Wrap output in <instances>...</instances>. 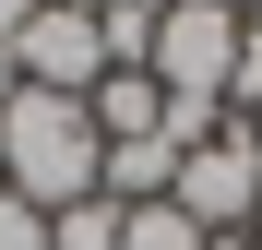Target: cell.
Returning <instances> with one entry per match:
<instances>
[{
  "label": "cell",
  "instance_id": "6da1fadb",
  "mask_svg": "<svg viewBox=\"0 0 262 250\" xmlns=\"http://www.w3.org/2000/svg\"><path fill=\"white\" fill-rule=\"evenodd\" d=\"M96 119H83V96H36V83H12L0 96V191H24L36 215H60V202L96 191Z\"/></svg>",
  "mask_w": 262,
  "mask_h": 250
},
{
  "label": "cell",
  "instance_id": "7a4b0ae2",
  "mask_svg": "<svg viewBox=\"0 0 262 250\" xmlns=\"http://www.w3.org/2000/svg\"><path fill=\"white\" fill-rule=\"evenodd\" d=\"M238 12H214V0H179V12H167L155 24V83H167V96H203V107H227V72H238Z\"/></svg>",
  "mask_w": 262,
  "mask_h": 250
},
{
  "label": "cell",
  "instance_id": "3957f363",
  "mask_svg": "<svg viewBox=\"0 0 262 250\" xmlns=\"http://www.w3.org/2000/svg\"><path fill=\"white\" fill-rule=\"evenodd\" d=\"M83 119H96V143H155V131H167V83H155V72H96Z\"/></svg>",
  "mask_w": 262,
  "mask_h": 250
},
{
  "label": "cell",
  "instance_id": "277c9868",
  "mask_svg": "<svg viewBox=\"0 0 262 250\" xmlns=\"http://www.w3.org/2000/svg\"><path fill=\"white\" fill-rule=\"evenodd\" d=\"M119 215H131V202L83 191V202H60V215H48V250H119Z\"/></svg>",
  "mask_w": 262,
  "mask_h": 250
},
{
  "label": "cell",
  "instance_id": "5b68a950",
  "mask_svg": "<svg viewBox=\"0 0 262 250\" xmlns=\"http://www.w3.org/2000/svg\"><path fill=\"white\" fill-rule=\"evenodd\" d=\"M119 250H214V238L179 215V202H131V215H119Z\"/></svg>",
  "mask_w": 262,
  "mask_h": 250
},
{
  "label": "cell",
  "instance_id": "8992f818",
  "mask_svg": "<svg viewBox=\"0 0 262 250\" xmlns=\"http://www.w3.org/2000/svg\"><path fill=\"white\" fill-rule=\"evenodd\" d=\"M227 119H262V36H238V72H227Z\"/></svg>",
  "mask_w": 262,
  "mask_h": 250
},
{
  "label": "cell",
  "instance_id": "52a82bcc",
  "mask_svg": "<svg viewBox=\"0 0 262 250\" xmlns=\"http://www.w3.org/2000/svg\"><path fill=\"white\" fill-rule=\"evenodd\" d=\"M0 250H48V215H36L24 191H0Z\"/></svg>",
  "mask_w": 262,
  "mask_h": 250
},
{
  "label": "cell",
  "instance_id": "ba28073f",
  "mask_svg": "<svg viewBox=\"0 0 262 250\" xmlns=\"http://www.w3.org/2000/svg\"><path fill=\"white\" fill-rule=\"evenodd\" d=\"M24 12H36V0H0V48H12V36H24Z\"/></svg>",
  "mask_w": 262,
  "mask_h": 250
},
{
  "label": "cell",
  "instance_id": "9c48e42d",
  "mask_svg": "<svg viewBox=\"0 0 262 250\" xmlns=\"http://www.w3.org/2000/svg\"><path fill=\"white\" fill-rule=\"evenodd\" d=\"M131 12H179V0H131Z\"/></svg>",
  "mask_w": 262,
  "mask_h": 250
},
{
  "label": "cell",
  "instance_id": "30bf717a",
  "mask_svg": "<svg viewBox=\"0 0 262 250\" xmlns=\"http://www.w3.org/2000/svg\"><path fill=\"white\" fill-rule=\"evenodd\" d=\"M214 12H238V24H250V0H214Z\"/></svg>",
  "mask_w": 262,
  "mask_h": 250
},
{
  "label": "cell",
  "instance_id": "8fae6325",
  "mask_svg": "<svg viewBox=\"0 0 262 250\" xmlns=\"http://www.w3.org/2000/svg\"><path fill=\"white\" fill-rule=\"evenodd\" d=\"M214 250H250V238H214Z\"/></svg>",
  "mask_w": 262,
  "mask_h": 250
},
{
  "label": "cell",
  "instance_id": "7c38bea8",
  "mask_svg": "<svg viewBox=\"0 0 262 250\" xmlns=\"http://www.w3.org/2000/svg\"><path fill=\"white\" fill-rule=\"evenodd\" d=\"M250 36H262V0H250Z\"/></svg>",
  "mask_w": 262,
  "mask_h": 250
},
{
  "label": "cell",
  "instance_id": "4fadbf2b",
  "mask_svg": "<svg viewBox=\"0 0 262 250\" xmlns=\"http://www.w3.org/2000/svg\"><path fill=\"white\" fill-rule=\"evenodd\" d=\"M0 96H12V72H0Z\"/></svg>",
  "mask_w": 262,
  "mask_h": 250
},
{
  "label": "cell",
  "instance_id": "5bb4252c",
  "mask_svg": "<svg viewBox=\"0 0 262 250\" xmlns=\"http://www.w3.org/2000/svg\"><path fill=\"white\" fill-rule=\"evenodd\" d=\"M250 250H262V226H250Z\"/></svg>",
  "mask_w": 262,
  "mask_h": 250
}]
</instances>
